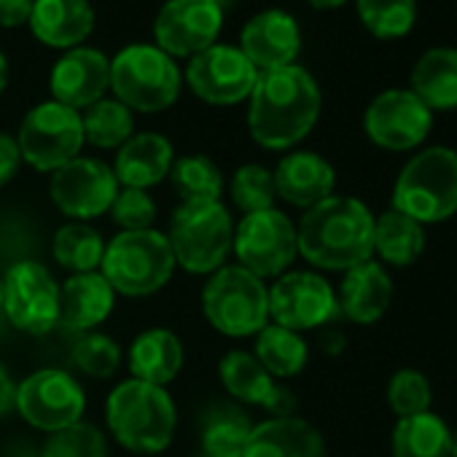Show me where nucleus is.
<instances>
[{
    "mask_svg": "<svg viewBox=\"0 0 457 457\" xmlns=\"http://www.w3.org/2000/svg\"><path fill=\"white\" fill-rule=\"evenodd\" d=\"M320 87L302 65L262 73L248 97L251 137L270 151L302 143L320 119Z\"/></svg>",
    "mask_w": 457,
    "mask_h": 457,
    "instance_id": "nucleus-1",
    "label": "nucleus"
},
{
    "mask_svg": "<svg viewBox=\"0 0 457 457\" xmlns=\"http://www.w3.org/2000/svg\"><path fill=\"white\" fill-rule=\"evenodd\" d=\"M296 243L312 267L347 272L374 256V215L361 199L328 196L304 210Z\"/></svg>",
    "mask_w": 457,
    "mask_h": 457,
    "instance_id": "nucleus-2",
    "label": "nucleus"
},
{
    "mask_svg": "<svg viewBox=\"0 0 457 457\" xmlns=\"http://www.w3.org/2000/svg\"><path fill=\"white\" fill-rule=\"evenodd\" d=\"M105 420L121 446L140 454H154L170 446L178 414L164 387L127 379L108 395Z\"/></svg>",
    "mask_w": 457,
    "mask_h": 457,
    "instance_id": "nucleus-3",
    "label": "nucleus"
},
{
    "mask_svg": "<svg viewBox=\"0 0 457 457\" xmlns=\"http://www.w3.org/2000/svg\"><path fill=\"white\" fill-rule=\"evenodd\" d=\"M393 210L420 226L452 218L457 212V151L433 145L414 154L395 178Z\"/></svg>",
    "mask_w": 457,
    "mask_h": 457,
    "instance_id": "nucleus-4",
    "label": "nucleus"
},
{
    "mask_svg": "<svg viewBox=\"0 0 457 457\" xmlns=\"http://www.w3.org/2000/svg\"><path fill=\"white\" fill-rule=\"evenodd\" d=\"M183 73L156 44H129L111 60V92L129 111L159 113L180 97Z\"/></svg>",
    "mask_w": 457,
    "mask_h": 457,
    "instance_id": "nucleus-5",
    "label": "nucleus"
},
{
    "mask_svg": "<svg viewBox=\"0 0 457 457\" xmlns=\"http://www.w3.org/2000/svg\"><path fill=\"white\" fill-rule=\"evenodd\" d=\"M175 264L191 275H207L223 267L232 253L235 223L228 210L215 202H183L172 218L167 232Z\"/></svg>",
    "mask_w": 457,
    "mask_h": 457,
    "instance_id": "nucleus-6",
    "label": "nucleus"
},
{
    "mask_svg": "<svg viewBox=\"0 0 457 457\" xmlns=\"http://www.w3.org/2000/svg\"><path fill=\"white\" fill-rule=\"evenodd\" d=\"M100 270L116 294L151 296L170 283L175 256L170 251L167 235L156 228L121 232L111 240V245H105Z\"/></svg>",
    "mask_w": 457,
    "mask_h": 457,
    "instance_id": "nucleus-7",
    "label": "nucleus"
},
{
    "mask_svg": "<svg viewBox=\"0 0 457 457\" xmlns=\"http://www.w3.org/2000/svg\"><path fill=\"white\" fill-rule=\"evenodd\" d=\"M210 326L226 337H253L270 320V291L262 278L243 267H220L202 291Z\"/></svg>",
    "mask_w": 457,
    "mask_h": 457,
    "instance_id": "nucleus-8",
    "label": "nucleus"
},
{
    "mask_svg": "<svg viewBox=\"0 0 457 457\" xmlns=\"http://www.w3.org/2000/svg\"><path fill=\"white\" fill-rule=\"evenodd\" d=\"M17 145L30 167L38 172H54L73 162L84 148L81 113L62 103L46 100L22 119Z\"/></svg>",
    "mask_w": 457,
    "mask_h": 457,
    "instance_id": "nucleus-9",
    "label": "nucleus"
},
{
    "mask_svg": "<svg viewBox=\"0 0 457 457\" xmlns=\"http://www.w3.org/2000/svg\"><path fill=\"white\" fill-rule=\"evenodd\" d=\"M235 256L256 278H280L299 256L296 226L275 207L251 212L235 228Z\"/></svg>",
    "mask_w": 457,
    "mask_h": 457,
    "instance_id": "nucleus-10",
    "label": "nucleus"
},
{
    "mask_svg": "<svg viewBox=\"0 0 457 457\" xmlns=\"http://www.w3.org/2000/svg\"><path fill=\"white\" fill-rule=\"evenodd\" d=\"M259 76L262 73L251 65L240 46L212 44L188 60L183 81L207 105H237L251 97Z\"/></svg>",
    "mask_w": 457,
    "mask_h": 457,
    "instance_id": "nucleus-11",
    "label": "nucleus"
},
{
    "mask_svg": "<svg viewBox=\"0 0 457 457\" xmlns=\"http://www.w3.org/2000/svg\"><path fill=\"white\" fill-rule=\"evenodd\" d=\"M4 312L25 334H49L60 323V286L38 262H20L4 278Z\"/></svg>",
    "mask_w": 457,
    "mask_h": 457,
    "instance_id": "nucleus-12",
    "label": "nucleus"
},
{
    "mask_svg": "<svg viewBox=\"0 0 457 457\" xmlns=\"http://www.w3.org/2000/svg\"><path fill=\"white\" fill-rule=\"evenodd\" d=\"M430 127L433 111L411 89H385L363 113L369 140L385 151H414L425 143Z\"/></svg>",
    "mask_w": 457,
    "mask_h": 457,
    "instance_id": "nucleus-13",
    "label": "nucleus"
},
{
    "mask_svg": "<svg viewBox=\"0 0 457 457\" xmlns=\"http://www.w3.org/2000/svg\"><path fill=\"white\" fill-rule=\"evenodd\" d=\"M223 30V6L218 0H167L154 20L156 46L178 57H194L212 44Z\"/></svg>",
    "mask_w": 457,
    "mask_h": 457,
    "instance_id": "nucleus-14",
    "label": "nucleus"
},
{
    "mask_svg": "<svg viewBox=\"0 0 457 457\" xmlns=\"http://www.w3.org/2000/svg\"><path fill=\"white\" fill-rule=\"evenodd\" d=\"M87 395L81 385L60 369H41L17 385V411L38 430L54 433L81 422Z\"/></svg>",
    "mask_w": 457,
    "mask_h": 457,
    "instance_id": "nucleus-15",
    "label": "nucleus"
},
{
    "mask_svg": "<svg viewBox=\"0 0 457 457\" xmlns=\"http://www.w3.org/2000/svg\"><path fill=\"white\" fill-rule=\"evenodd\" d=\"M49 194L68 218H97L111 210L119 180L105 162L76 156L52 172Z\"/></svg>",
    "mask_w": 457,
    "mask_h": 457,
    "instance_id": "nucleus-16",
    "label": "nucleus"
},
{
    "mask_svg": "<svg viewBox=\"0 0 457 457\" xmlns=\"http://www.w3.org/2000/svg\"><path fill=\"white\" fill-rule=\"evenodd\" d=\"M339 315L334 288L315 272L280 275L270 288V318L275 326L291 331H307L326 326Z\"/></svg>",
    "mask_w": 457,
    "mask_h": 457,
    "instance_id": "nucleus-17",
    "label": "nucleus"
},
{
    "mask_svg": "<svg viewBox=\"0 0 457 457\" xmlns=\"http://www.w3.org/2000/svg\"><path fill=\"white\" fill-rule=\"evenodd\" d=\"M49 89L54 103L81 113L111 89V60L100 49L76 46L54 62Z\"/></svg>",
    "mask_w": 457,
    "mask_h": 457,
    "instance_id": "nucleus-18",
    "label": "nucleus"
},
{
    "mask_svg": "<svg viewBox=\"0 0 457 457\" xmlns=\"http://www.w3.org/2000/svg\"><path fill=\"white\" fill-rule=\"evenodd\" d=\"M240 52L259 73L296 65L302 52L299 22L283 9H267L245 22L240 33Z\"/></svg>",
    "mask_w": 457,
    "mask_h": 457,
    "instance_id": "nucleus-19",
    "label": "nucleus"
},
{
    "mask_svg": "<svg viewBox=\"0 0 457 457\" xmlns=\"http://www.w3.org/2000/svg\"><path fill=\"white\" fill-rule=\"evenodd\" d=\"M218 374H220L223 387L243 403L264 406L275 411L278 417H288V411L294 409V398L283 387L275 385V377L251 353H243V350L226 353L220 358Z\"/></svg>",
    "mask_w": 457,
    "mask_h": 457,
    "instance_id": "nucleus-20",
    "label": "nucleus"
},
{
    "mask_svg": "<svg viewBox=\"0 0 457 457\" xmlns=\"http://www.w3.org/2000/svg\"><path fill=\"white\" fill-rule=\"evenodd\" d=\"M272 178H275L278 196H283L288 204L302 210H310L323 199L334 196V186H337L334 167L315 151H294L283 156Z\"/></svg>",
    "mask_w": 457,
    "mask_h": 457,
    "instance_id": "nucleus-21",
    "label": "nucleus"
},
{
    "mask_svg": "<svg viewBox=\"0 0 457 457\" xmlns=\"http://www.w3.org/2000/svg\"><path fill=\"white\" fill-rule=\"evenodd\" d=\"M28 28L44 46L71 52L92 36L95 9L89 0H36Z\"/></svg>",
    "mask_w": 457,
    "mask_h": 457,
    "instance_id": "nucleus-22",
    "label": "nucleus"
},
{
    "mask_svg": "<svg viewBox=\"0 0 457 457\" xmlns=\"http://www.w3.org/2000/svg\"><path fill=\"white\" fill-rule=\"evenodd\" d=\"M243 457H326V444L315 425L288 414L253 425Z\"/></svg>",
    "mask_w": 457,
    "mask_h": 457,
    "instance_id": "nucleus-23",
    "label": "nucleus"
},
{
    "mask_svg": "<svg viewBox=\"0 0 457 457\" xmlns=\"http://www.w3.org/2000/svg\"><path fill=\"white\" fill-rule=\"evenodd\" d=\"M175 154L164 135L140 132L132 135L116 154L113 175L124 188H148L162 183L172 170Z\"/></svg>",
    "mask_w": 457,
    "mask_h": 457,
    "instance_id": "nucleus-24",
    "label": "nucleus"
},
{
    "mask_svg": "<svg viewBox=\"0 0 457 457\" xmlns=\"http://www.w3.org/2000/svg\"><path fill=\"white\" fill-rule=\"evenodd\" d=\"M390 299H393L390 275L377 262H366L345 272L337 304L347 320L369 326L387 312Z\"/></svg>",
    "mask_w": 457,
    "mask_h": 457,
    "instance_id": "nucleus-25",
    "label": "nucleus"
},
{
    "mask_svg": "<svg viewBox=\"0 0 457 457\" xmlns=\"http://www.w3.org/2000/svg\"><path fill=\"white\" fill-rule=\"evenodd\" d=\"M116 304V291L100 272L73 275L60 288V323L73 331H89L100 326Z\"/></svg>",
    "mask_w": 457,
    "mask_h": 457,
    "instance_id": "nucleus-26",
    "label": "nucleus"
},
{
    "mask_svg": "<svg viewBox=\"0 0 457 457\" xmlns=\"http://www.w3.org/2000/svg\"><path fill=\"white\" fill-rule=\"evenodd\" d=\"M409 89L433 113L457 111V46L425 49L411 68Z\"/></svg>",
    "mask_w": 457,
    "mask_h": 457,
    "instance_id": "nucleus-27",
    "label": "nucleus"
},
{
    "mask_svg": "<svg viewBox=\"0 0 457 457\" xmlns=\"http://www.w3.org/2000/svg\"><path fill=\"white\" fill-rule=\"evenodd\" d=\"M183 366V345L167 328L143 331L129 347V369L135 379L148 385H170Z\"/></svg>",
    "mask_w": 457,
    "mask_h": 457,
    "instance_id": "nucleus-28",
    "label": "nucleus"
},
{
    "mask_svg": "<svg viewBox=\"0 0 457 457\" xmlns=\"http://www.w3.org/2000/svg\"><path fill=\"white\" fill-rule=\"evenodd\" d=\"M422 251L425 226H420L414 218L393 207L374 218V253H379L382 262L393 267H409L422 256Z\"/></svg>",
    "mask_w": 457,
    "mask_h": 457,
    "instance_id": "nucleus-29",
    "label": "nucleus"
},
{
    "mask_svg": "<svg viewBox=\"0 0 457 457\" xmlns=\"http://www.w3.org/2000/svg\"><path fill=\"white\" fill-rule=\"evenodd\" d=\"M393 457H452V430L433 414L401 417L393 428Z\"/></svg>",
    "mask_w": 457,
    "mask_h": 457,
    "instance_id": "nucleus-30",
    "label": "nucleus"
},
{
    "mask_svg": "<svg viewBox=\"0 0 457 457\" xmlns=\"http://www.w3.org/2000/svg\"><path fill=\"white\" fill-rule=\"evenodd\" d=\"M253 422L232 403L212 406L202 420V449L212 457H243Z\"/></svg>",
    "mask_w": 457,
    "mask_h": 457,
    "instance_id": "nucleus-31",
    "label": "nucleus"
},
{
    "mask_svg": "<svg viewBox=\"0 0 457 457\" xmlns=\"http://www.w3.org/2000/svg\"><path fill=\"white\" fill-rule=\"evenodd\" d=\"M256 337V361L272 377H296L307 366L310 350L299 331L283 326H264Z\"/></svg>",
    "mask_w": 457,
    "mask_h": 457,
    "instance_id": "nucleus-32",
    "label": "nucleus"
},
{
    "mask_svg": "<svg viewBox=\"0 0 457 457\" xmlns=\"http://www.w3.org/2000/svg\"><path fill=\"white\" fill-rule=\"evenodd\" d=\"M81 127L84 143L95 148H121L135 135V116L116 97H103L81 113Z\"/></svg>",
    "mask_w": 457,
    "mask_h": 457,
    "instance_id": "nucleus-33",
    "label": "nucleus"
},
{
    "mask_svg": "<svg viewBox=\"0 0 457 457\" xmlns=\"http://www.w3.org/2000/svg\"><path fill=\"white\" fill-rule=\"evenodd\" d=\"M355 12L377 41H401L417 25V0H355Z\"/></svg>",
    "mask_w": 457,
    "mask_h": 457,
    "instance_id": "nucleus-34",
    "label": "nucleus"
},
{
    "mask_svg": "<svg viewBox=\"0 0 457 457\" xmlns=\"http://www.w3.org/2000/svg\"><path fill=\"white\" fill-rule=\"evenodd\" d=\"M52 253L65 270L84 275V272H95L103 264L105 243L89 223L79 220V223H65L57 228Z\"/></svg>",
    "mask_w": 457,
    "mask_h": 457,
    "instance_id": "nucleus-35",
    "label": "nucleus"
},
{
    "mask_svg": "<svg viewBox=\"0 0 457 457\" xmlns=\"http://www.w3.org/2000/svg\"><path fill=\"white\" fill-rule=\"evenodd\" d=\"M170 178L183 202H215L223 188L218 164L202 154H188L175 159Z\"/></svg>",
    "mask_w": 457,
    "mask_h": 457,
    "instance_id": "nucleus-36",
    "label": "nucleus"
},
{
    "mask_svg": "<svg viewBox=\"0 0 457 457\" xmlns=\"http://www.w3.org/2000/svg\"><path fill=\"white\" fill-rule=\"evenodd\" d=\"M278 191H275V178L267 167L262 164H245L232 175V202L245 212H259L275 207Z\"/></svg>",
    "mask_w": 457,
    "mask_h": 457,
    "instance_id": "nucleus-37",
    "label": "nucleus"
},
{
    "mask_svg": "<svg viewBox=\"0 0 457 457\" xmlns=\"http://www.w3.org/2000/svg\"><path fill=\"white\" fill-rule=\"evenodd\" d=\"M41 457H108V446L97 425L76 422L62 430H54Z\"/></svg>",
    "mask_w": 457,
    "mask_h": 457,
    "instance_id": "nucleus-38",
    "label": "nucleus"
},
{
    "mask_svg": "<svg viewBox=\"0 0 457 457\" xmlns=\"http://www.w3.org/2000/svg\"><path fill=\"white\" fill-rule=\"evenodd\" d=\"M387 403L390 409L401 417H414L422 411H430L433 403V390L430 382L422 371L417 369H401L393 374L387 385Z\"/></svg>",
    "mask_w": 457,
    "mask_h": 457,
    "instance_id": "nucleus-39",
    "label": "nucleus"
},
{
    "mask_svg": "<svg viewBox=\"0 0 457 457\" xmlns=\"http://www.w3.org/2000/svg\"><path fill=\"white\" fill-rule=\"evenodd\" d=\"M73 363L89 377H111L121 363L119 345L105 334H87L73 347Z\"/></svg>",
    "mask_w": 457,
    "mask_h": 457,
    "instance_id": "nucleus-40",
    "label": "nucleus"
},
{
    "mask_svg": "<svg viewBox=\"0 0 457 457\" xmlns=\"http://www.w3.org/2000/svg\"><path fill=\"white\" fill-rule=\"evenodd\" d=\"M111 215L124 232H143L156 218V204L143 188H121L111 204Z\"/></svg>",
    "mask_w": 457,
    "mask_h": 457,
    "instance_id": "nucleus-41",
    "label": "nucleus"
},
{
    "mask_svg": "<svg viewBox=\"0 0 457 457\" xmlns=\"http://www.w3.org/2000/svg\"><path fill=\"white\" fill-rule=\"evenodd\" d=\"M22 164V154L17 145V137L0 132V186H6Z\"/></svg>",
    "mask_w": 457,
    "mask_h": 457,
    "instance_id": "nucleus-42",
    "label": "nucleus"
},
{
    "mask_svg": "<svg viewBox=\"0 0 457 457\" xmlns=\"http://www.w3.org/2000/svg\"><path fill=\"white\" fill-rule=\"evenodd\" d=\"M36 0H0V28H22L30 20Z\"/></svg>",
    "mask_w": 457,
    "mask_h": 457,
    "instance_id": "nucleus-43",
    "label": "nucleus"
},
{
    "mask_svg": "<svg viewBox=\"0 0 457 457\" xmlns=\"http://www.w3.org/2000/svg\"><path fill=\"white\" fill-rule=\"evenodd\" d=\"M12 409H17V385L9 371L0 366V417L9 414Z\"/></svg>",
    "mask_w": 457,
    "mask_h": 457,
    "instance_id": "nucleus-44",
    "label": "nucleus"
},
{
    "mask_svg": "<svg viewBox=\"0 0 457 457\" xmlns=\"http://www.w3.org/2000/svg\"><path fill=\"white\" fill-rule=\"evenodd\" d=\"M304 4L318 9V12H331V9H342L347 0H304Z\"/></svg>",
    "mask_w": 457,
    "mask_h": 457,
    "instance_id": "nucleus-45",
    "label": "nucleus"
},
{
    "mask_svg": "<svg viewBox=\"0 0 457 457\" xmlns=\"http://www.w3.org/2000/svg\"><path fill=\"white\" fill-rule=\"evenodd\" d=\"M6 84H9V60L4 52H0V95H4Z\"/></svg>",
    "mask_w": 457,
    "mask_h": 457,
    "instance_id": "nucleus-46",
    "label": "nucleus"
},
{
    "mask_svg": "<svg viewBox=\"0 0 457 457\" xmlns=\"http://www.w3.org/2000/svg\"><path fill=\"white\" fill-rule=\"evenodd\" d=\"M452 457H457V430L452 433Z\"/></svg>",
    "mask_w": 457,
    "mask_h": 457,
    "instance_id": "nucleus-47",
    "label": "nucleus"
},
{
    "mask_svg": "<svg viewBox=\"0 0 457 457\" xmlns=\"http://www.w3.org/2000/svg\"><path fill=\"white\" fill-rule=\"evenodd\" d=\"M0 307H4V280H0Z\"/></svg>",
    "mask_w": 457,
    "mask_h": 457,
    "instance_id": "nucleus-48",
    "label": "nucleus"
},
{
    "mask_svg": "<svg viewBox=\"0 0 457 457\" xmlns=\"http://www.w3.org/2000/svg\"><path fill=\"white\" fill-rule=\"evenodd\" d=\"M218 4L223 6V4H237V0H218Z\"/></svg>",
    "mask_w": 457,
    "mask_h": 457,
    "instance_id": "nucleus-49",
    "label": "nucleus"
},
{
    "mask_svg": "<svg viewBox=\"0 0 457 457\" xmlns=\"http://www.w3.org/2000/svg\"><path fill=\"white\" fill-rule=\"evenodd\" d=\"M202 457H212V454H202Z\"/></svg>",
    "mask_w": 457,
    "mask_h": 457,
    "instance_id": "nucleus-50",
    "label": "nucleus"
}]
</instances>
